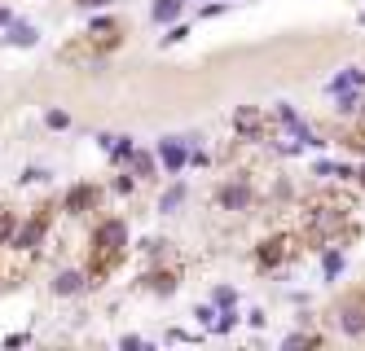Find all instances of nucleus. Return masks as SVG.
<instances>
[{
  "instance_id": "obj_1",
  "label": "nucleus",
  "mask_w": 365,
  "mask_h": 351,
  "mask_svg": "<svg viewBox=\"0 0 365 351\" xmlns=\"http://www.w3.org/2000/svg\"><path fill=\"white\" fill-rule=\"evenodd\" d=\"M308 241H348L356 233V206L344 194H317L304 202Z\"/></svg>"
},
{
  "instance_id": "obj_2",
  "label": "nucleus",
  "mask_w": 365,
  "mask_h": 351,
  "mask_svg": "<svg viewBox=\"0 0 365 351\" xmlns=\"http://www.w3.org/2000/svg\"><path fill=\"white\" fill-rule=\"evenodd\" d=\"M128 255V224L123 220H101L88 241V285H101Z\"/></svg>"
},
{
  "instance_id": "obj_3",
  "label": "nucleus",
  "mask_w": 365,
  "mask_h": 351,
  "mask_svg": "<svg viewBox=\"0 0 365 351\" xmlns=\"http://www.w3.org/2000/svg\"><path fill=\"white\" fill-rule=\"evenodd\" d=\"M48 224H53V202L36 206V215H31L27 224H14V237H9V246H14V251H36L40 241H44V233H48Z\"/></svg>"
},
{
  "instance_id": "obj_4",
  "label": "nucleus",
  "mask_w": 365,
  "mask_h": 351,
  "mask_svg": "<svg viewBox=\"0 0 365 351\" xmlns=\"http://www.w3.org/2000/svg\"><path fill=\"white\" fill-rule=\"evenodd\" d=\"M334 316H339V325H344L348 334H365V290H352V294H344L339 299V308H334Z\"/></svg>"
},
{
  "instance_id": "obj_5",
  "label": "nucleus",
  "mask_w": 365,
  "mask_h": 351,
  "mask_svg": "<svg viewBox=\"0 0 365 351\" xmlns=\"http://www.w3.org/2000/svg\"><path fill=\"white\" fill-rule=\"evenodd\" d=\"M119 36H123V22L119 18H97L93 26H88V48H115L119 44Z\"/></svg>"
},
{
  "instance_id": "obj_6",
  "label": "nucleus",
  "mask_w": 365,
  "mask_h": 351,
  "mask_svg": "<svg viewBox=\"0 0 365 351\" xmlns=\"http://www.w3.org/2000/svg\"><path fill=\"white\" fill-rule=\"evenodd\" d=\"M291 255H295V237H269V241H259V251H255L259 268H277L282 259H291Z\"/></svg>"
},
{
  "instance_id": "obj_7",
  "label": "nucleus",
  "mask_w": 365,
  "mask_h": 351,
  "mask_svg": "<svg viewBox=\"0 0 365 351\" xmlns=\"http://www.w3.org/2000/svg\"><path fill=\"white\" fill-rule=\"evenodd\" d=\"M101 202V189L97 184H75L71 194H66V202H62V211L66 215H84V211H93Z\"/></svg>"
},
{
  "instance_id": "obj_8",
  "label": "nucleus",
  "mask_w": 365,
  "mask_h": 351,
  "mask_svg": "<svg viewBox=\"0 0 365 351\" xmlns=\"http://www.w3.org/2000/svg\"><path fill=\"white\" fill-rule=\"evenodd\" d=\"M216 202H220L225 211H247V206H251V184H247V180H229L220 194H216Z\"/></svg>"
},
{
  "instance_id": "obj_9",
  "label": "nucleus",
  "mask_w": 365,
  "mask_h": 351,
  "mask_svg": "<svg viewBox=\"0 0 365 351\" xmlns=\"http://www.w3.org/2000/svg\"><path fill=\"white\" fill-rule=\"evenodd\" d=\"M40 36H36V26L31 22H9V36H5V44H14V48H31Z\"/></svg>"
},
{
  "instance_id": "obj_10",
  "label": "nucleus",
  "mask_w": 365,
  "mask_h": 351,
  "mask_svg": "<svg viewBox=\"0 0 365 351\" xmlns=\"http://www.w3.org/2000/svg\"><path fill=\"white\" fill-rule=\"evenodd\" d=\"M159 158H163V167H168V172H180V167H185V145L168 137V141L159 145Z\"/></svg>"
},
{
  "instance_id": "obj_11",
  "label": "nucleus",
  "mask_w": 365,
  "mask_h": 351,
  "mask_svg": "<svg viewBox=\"0 0 365 351\" xmlns=\"http://www.w3.org/2000/svg\"><path fill=\"white\" fill-rule=\"evenodd\" d=\"M84 285H88V277H84V273H71V268L53 277V294H80Z\"/></svg>"
},
{
  "instance_id": "obj_12",
  "label": "nucleus",
  "mask_w": 365,
  "mask_h": 351,
  "mask_svg": "<svg viewBox=\"0 0 365 351\" xmlns=\"http://www.w3.org/2000/svg\"><path fill=\"white\" fill-rule=\"evenodd\" d=\"M233 127H238L242 137H264V119H259V110H238Z\"/></svg>"
},
{
  "instance_id": "obj_13",
  "label": "nucleus",
  "mask_w": 365,
  "mask_h": 351,
  "mask_svg": "<svg viewBox=\"0 0 365 351\" xmlns=\"http://www.w3.org/2000/svg\"><path fill=\"white\" fill-rule=\"evenodd\" d=\"M145 290H150V294H172V290H176V277H172V273H150V277H145Z\"/></svg>"
},
{
  "instance_id": "obj_14",
  "label": "nucleus",
  "mask_w": 365,
  "mask_h": 351,
  "mask_svg": "<svg viewBox=\"0 0 365 351\" xmlns=\"http://www.w3.org/2000/svg\"><path fill=\"white\" fill-rule=\"evenodd\" d=\"M361 84H365V70H344L330 88H334V93H352V88H361Z\"/></svg>"
},
{
  "instance_id": "obj_15",
  "label": "nucleus",
  "mask_w": 365,
  "mask_h": 351,
  "mask_svg": "<svg viewBox=\"0 0 365 351\" xmlns=\"http://www.w3.org/2000/svg\"><path fill=\"white\" fill-rule=\"evenodd\" d=\"M185 0H154V22H172Z\"/></svg>"
},
{
  "instance_id": "obj_16",
  "label": "nucleus",
  "mask_w": 365,
  "mask_h": 351,
  "mask_svg": "<svg viewBox=\"0 0 365 351\" xmlns=\"http://www.w3.org/2000/svg\"><path fill=\"white\" fill-rule=\"evenodd\" d=\"M128 158H133V172H137V176H154V158H150V154H137V150H133Z\"/></svg>"
},
{
  "instance_id": "obj_17",
  "label": "nucleus",
  "mask_w": 365,
  "mask_h": 351,
  "mask_svg": "<svg viewBox=\"0 0 365 351\" xmlns=\"http://www.w3.org/2000/svg\"><path fill=\"white\" fill-rule=\"evenodd\" d=\"M9 237H14V211H9V206H0V246H5Z\"/></svg>"
},
{
  "instance_id": "obj_18",
  "label": "nucleus",
  "mask_w": 365,
  "mask_h": 351,
  "mask_svg": "<svg viewBox=\"0 0 365 351\" xmlns=\"http://www.w3.org/2000/svg\"><path fill=\"white\" fill-rule=\"evenodd\" d=\"M180 198H185V189H180V184H172L168 194H163V202H159V211H176V206H180Z\"/></svg>"
},
{
  "instance_id": "obj_19",
  "label": "nucleus",
  "mask_w": 365,
  "mask_h": 351,
  "mask_svg": "<svg viewBox=\"0 0 365 351\" xmlns=\"http://www.w3.org/2000/svg\"><path fill=\"white\" fill-rule=\"evenodd\" d=\"M344 145H348V150H356V154H365V127L348 132V137H344Z\"/></svg>"
},
{
  "instance_id": "obj_20",
  "label": "nucleus",
  "mask_w": 365,
  "mask_h": 351,
  "mask_svg": "<svg viewBox=\"0 0 365 351\" xmlns=\"http://www.w3.org/2000/svg\"><path fill=\"white\" fill-rule=\"evenodd\" d=\"M339 268H344V255H339V251H330V255H326V277H334Z\"/></svg>"
},
{
  "instance_id": "obj_21",
  "label": "nucleus",
  "mask_w": 365,
  "mask_h": 351,
  "mask_svg": "<svg viewBox=\"0 0 365 351\" xmlns=\"http://www.w3.org/2000/svg\"><path fill=\"white\" fill-rule=\"evenodd\" d=\"M66 123H71V119H66L62 110H53V115H48V127H66Z\"/></svg>"
},
{
  "instance_id": "obj_22",
  "label": "nucleus",
  "mask_w": 365,
  "mask_h": 351,
  "mask_svg": "<svg viewBox=\"0 0 365 351\" xmlns=\"http://www.w3.org/2000/svg\"><path fill=\"white\" fill-rule=\"evenodd\" d=\"M352 115H356V119H361V123H365V97H361V101H356V105H352Z\"/></svg>"
},
{
  "instance_id": "obj_23",
  "label": "nucleus",
  "mask_w": 365,
  "mask_h": 351,
  "mask_svg": "<svg viewBox=\"0 0 365 351\" xmlns=\"http://www.w3.org/2000/svg\"><path fill=\"white\" fill-rule=\"evenodd\" d=\"M80 5H106V0H80Z\"/></svg>"
},
{
  "instance_id": "obj_24",
  "label": "nucleus",
  "mask_w": 365,
  "mask_h": 351,
  "mask_svg": "<svg viewBox=\"0 0 365 351\" xmlns=\"http://www.w3.org/2000/svg\"><path fill=\"white\" fill-rule=\"evenodd\" d=\"M352 176H356V180H361V184H365V167H361V172H352Z\"/></svg>"
}]
</instances>
